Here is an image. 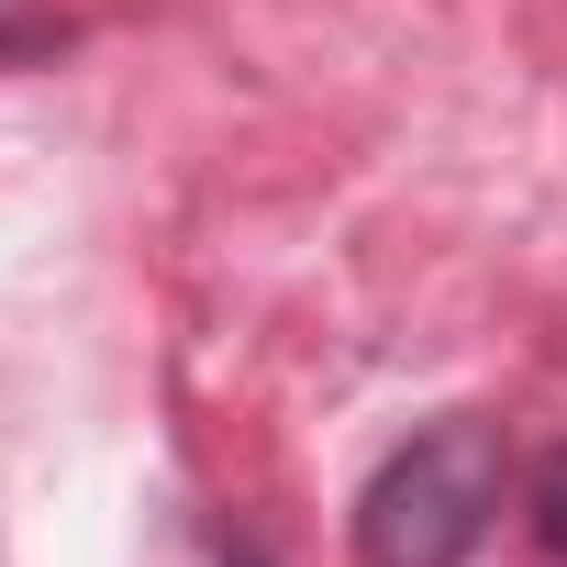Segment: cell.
<instances>
[{
  "label": "cell",
  "instance_id": "obj_1",
  "mask_svg": "<svg viewBox=\"0 0 567 567\" xmlns=\"http://www.w3.org/2000/svg\"><path fill=\"white\" fill-rule=\"evenodd\" d=\"M489 512H501V434L489 423H434L368 478L357 556L368 567H467Z\"/></svg>",
  "mask_w": 567,
  "mask_h": 567
},
{
  "label": "cell",
  "instance_id": "obj_2",
  "mask_svg": "<svg viewBox=\"0 0 567 567\" xmlns=\"http://www.w3.org/2000/svg\"><path fill=\"white\" fill-rule=\"evenodd\" d=\"M534 534L567 556V445H556V456H545V478H534Z\"/></svg>",
  "mask_w": 567,
  "mask_h": 567
},
{
  "label": "cell",
  "instance_id": "obj_3",
  "mask_svg": "<svg viewBox=\"0 0 567 567\" xmlns=\"http://www.w3.org/2000/svg\"><path fill=\"white\" fill-rule=\"evenodd\" d=\"M234 567H256V556H234Z\"/></svg>",
  "mask_w": 567,
  "mask_h": 567
}]
</instances>
